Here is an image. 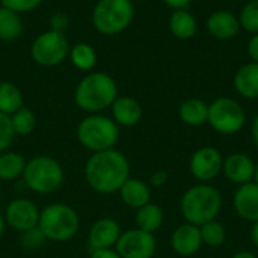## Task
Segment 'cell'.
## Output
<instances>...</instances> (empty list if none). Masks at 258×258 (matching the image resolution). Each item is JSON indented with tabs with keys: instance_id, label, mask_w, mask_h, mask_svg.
Returning <instances> with one entry per match:
<instances>
[{
	"instance_id": "4dcf8cb0",
	"label": "cell",
	"mask_w": 258,
	"mask_h": 258,
	"mask_svg": "<svg viewBox=\"0 0 258 258\" xmlns=\"http://www.w3.org/2000/svg\"><path fill=\"white\" fill-rule=\"evenodd\" d=\"M15 132L12 128V122H11V116L0 113V153L8 151L14 141H15Z\"/></svg>"
},
{
	"instance_id": "ab89813d",
	"label": "cell",
	"mask_w": 258,
	"mask_h": 258,
	"mask_svg": "<svg viewBox=\"0 0 258 258\" xmlns=\"http://www.w3.org/2000/svg\"><path fill=\"white\" fill-rule=\"evenodd\" d=\"M251 240H252L254 246L258 249V222H254L251 227Z\"/></svg>"
},
{
	"instance_id": "2e32d148",
	"label": "cell",
	"mask_w": 258,
	"mask_h": 258,
	"mask_svg": "<svg viewBox=\"0 0 258 258\" xmlns=\"http://www.w3.org/2000/svg\"><path fill=\"white\" fill-rule=\"evenodd\" d=\"M255 162L245 153H233L224 159L222 174L225 178L237 186L252 181Z\"/></svg>"
},
{
	"instance_id": "d590c367",
	"label": "cell",
	"mask_w": 258,
	"mask_h": 258,
	"mask_svg": "<svg viewBox=\"0 0 258 258\" xmlns=\"http://www.w3.org/2000/svg\"><path fill=\"white\" fill-rule=\"evenodd\" d=\"M248 54L252 59V62L258 63V33H254L248 42Z\"/></svg>"
},
{
	"instance_id": "7c38bea8",
	"label": "cell",
	"mask_w": 258,
	"mask_h": 258,
	"mask_svg": "<svg viewBox=\"0 0 258 258\" xmlns=\"http://www.w3.org/2000/svg\"><path fill=\"white\" fill-rule=\"evenodd\" d=\"M39 207L27 198H15L5 209V222L12 230L20 234L38 227L39 222Z\"/></svg>"
},
{
	"instance_id": "ba28073f",
	"label": "cell",
	"mask_w": 258,
	"mask_h": 258,
	"mask_svg": "<svg viewBox=\"0 0 258 258\" xmlns=\"http://www.w3.org/2000/svg\"><path fill=\"white\" fill-rule=\"evenodd\" d=\"M212 128L221 135H236L246 124L245 109L239 101L230 97H221L209 104V119Z\"/></svg>"
},
{
	"instance_id": "52a82bcc",
	"label": "cell",
	"mask_w": 258,
	"mask_h": 258,
	"mask_svg": "<svg viewBox=\"0 0 258 258\" xmlns=\"http://www.w3.org/2000/svg\"><path fill=\"white\" fill-rule=\"evenodd\" d=\"M133 18L135 5L132 0H98L91 14L94 29L106 36L124 32Z\"/></svg>"
},
{
	"instance_id": "3957f363",
	"label": "cell",
	"mask_w": 258,
	"mask_h": 258,
	"mask_svg": "<svg viewBox=\"0 0 258 258\" xmlns=\"http://www.w3.org/2000/svg\"><path fill=\"white\" fill-rule=\"evenodd\" d=\"M221 209V192L209 183H198L189 187L180 200V212L184 221L197 227L216 219Z\"/></svg>"
},
{
	"instance_id": "8fae6325",
	"label": "cell",
	"mask_w": 258,
	"mask_h": 258,
	"mask_svg": "<svg viewBox=\"0 0 258 258\" xmlns=\"http://www.w3.org/2000/svg\"><path fill=\"white\" fill-rule=\"evenodd\" d=\"M224 156L215 147L198 148L189 160V171L200 183H209L222 174Z\"/></svg>"
},
{
	"instance_id": "8d00e7d4",
	"label": "cell",
	"mask_w": 258,
	"mask_h": 258,
	"mask_svg": "<svg viewBox=\"0 0 258 258\" xmlns=\"http://www.w3.org/2000/svg\"><path fill=\"white\" fill-rule=\"evenodd\" d=\"M89 258H121L119 254L113 249H97V251H91V257Z\"/></svg>"
},
{
	"instance_id": "5bb4252c",
	"label": "cell",
	"mask_w": 258,
	"mask_h": 258,
	"mask_svg": "<svg viewBox=\"0 0 258 258\" xmlns=\"http://www.w3.org/2000/svg\"><path fill=\"white\" fill-rule=\"evenodd\" d=\"M203 246L200 227L194 224H183L177 227L171 234V248L180 257H192Z\"/></svg>"
},
{
	"instance_id": "277c9868",
	"label": "cell",
	"mask_w": 258,
	"mask_h": 258,
	"mask_svg": "<svg viewBox=\"0 0 258 258\" xmlns=\"http://www.w3.org/2000/svg\"><path fill=\"white\" fill-rule=\"evenodd\" d=\"M119 125L101 113H89L77 124L76 130L79 144L91 151V154L115 148L119 141Z\"/></svg>"
},
{
	"instance_id": "e0dca14e",
	"label": "cell",
	"mask_w": 258,
	"mask_h": 258,
	"mask_svg": "<svg viewBox=\"0 0 258 258\" xmlns=\"http://www.w3.org/2000/svg\"><path fill=\"white\" fill-rule=\"evenodd\" d=\"M206 27L213 38L227 41L237 36L240 30V23H239V17H236L233 12L227 9H219L215 11L207 18Z\"/></svg>"
},
{
	"instance_id": "74e56055",
	"label": "cell",
	"mask_w": 258,
	"mask_h": 258,
	"mask_svg": "<svg viewBox=\"0 0 258 258\" xmlns=\"http://www.w3.org/2000/svg\"><path fill=\"white\" fill-rule=\"evenodd\" d=\"M162 2L175 11V9H186V6H189L192 0H162Z\"/></svg>"
},
{
	"instance_id": "f1b7e54d",
	"label": "cell",
	"mask_w": 258,
	"mask_h": 258,
	"mask_svg": "<svg viewBox=\"0 0 258 258\" xmlns=\"http://www.w3.org/2000/svg\"><path fill=\"white\" fill-rule=\"evenodd\" d=\"M200 233H201L203 245H207V246H212V248H218V246L224 245L225 240H227V230L216 219L203 224L200 227Z\"/></svg>"
},
{
	"instance_id": "7a4b0ae2",
	"label": "cell",
	"mask_w": 258,
	"mask_h": 258,
	"mask_svg": "<svg viewBox=\"0 0 258 258\" xmlns=\"http://www.w3.org/2000/svg\"><path fill=\"white\" fill-rule=\"evenodd\" d=\"M118 98L115 79L101 71L88 73L76 86L74 101L79 109L88 113H101Z\"/></svg>"
},
{
	"instance_id": "cb8c5ba5",
	"label": "cell",
	"mask_w": 258,
	"mask_h": 258,
	"mask_svg": "<svg viewBox=\"0 0 258 258\" xmlns=\"http://www.w3.org/2000/svg\"><path fill=\"white\" fill-rule=\"evenodd\" d=\"M27 160L17 151L0 153V181H15L23 177Z\"/></svg>"
},
{
	"instance_id": "9c48e42d",
	"label": "cell",
	"mask_w": 258,
	"mask_h": 258,
	"mask_svg": "<svg viewBox=\"0 0 258 258\" xmlns=\"http://www.w3.org/2000/svg\"><path fill=\"white\" fill-rule=\"evenodd\" d=\"M70 48L65 33L48 29L32 41L30 57L41 67H56L68 57Z\"/></svg>"
},
{
	"instance_id": "e575fe53",
	"label": "cell",
	"mask_w": 258,
	"mask_h": 258,
	"mask_svg": "<svg viewBox=\"0 0 258 258\" xmlns=\"http://www.w3.org/2000/svg\"><path fill=\"white\" fill-rule=\"evenodd\" d=\"M68 26V18L65 14H56L51 17V30H56V32H62L65 33V27Z\"/></svg>"
},
{
	"instance_id": "b9f144b4",
	"label": "cell",
	"mask_w": 258,
	"mask_h": 258,
	"mask_svg": "<svg viewBox=\"0 0 258 258\" xmlns=\"http://www.w3.org/2000/svg\"><path fill=\"white\" fill-rule=\"evenodd\" d=\"M5 228H6L5 216H3V213H0V239H2V237H3V234H5Z\"/></svg>"
},
{
	"instance_id": "7bdbcfd3",
	"label": "cell",
	"mask_w": 258,
	"mask_h": 258,
	"mask_svg": "<svg viewBox=\"0 0 258 258\" xmlns=\"http://www.w3.org/2000/svg\"><path fill=\"white\" fill-rule=\"evenodd\" d=\"M252 181L258 184V163H255V168H254V177H252Z\"/></svg>"
},
{
	"instance_id": "30bf717a",
	"label": "cell",
	"mask_w": 258,
	"mask_h": 258,
	"mask_svg": "<svg viewBox=\"0 0 258 258\" xmlns=\"http://www.w3.org/2000/svg\"><path fill=\"white\" fill-rule=\"evenodd\" d=\"M115 251L121 258H153L157 251L156 236L139 228L122 231Z\"/></svg>"
},
{
	"instance_id": "d6a6232c",
	"label": "cell",
	"mask_w": 258,
	"mask_h": 258,
	"mask_svg": "<svg viewBox=\"0 0 258 258\" xmlns=\"http://www.w3.org/2000/svg\"><path fill=\"white\" fill-rule=\"evenodd\" d=\"M41 3H42V0H0L2 6H5L14 12H18V14L30 12V11L36 9Z\"/></svg>"
},
{
	"instance_id": "484cf974",
	"label": "cell",
	"mask_w": 258,
	"mask_h": 258,
	"mask_svg": "<svg viewBox=\"0 0 258 258\" xmlns=\"http://www.w3.org/2000/svg\"><path fill=\"white\" fill-rule=\"evenodd\" d=\"M24 106V97L21 89L8 80L0 82V113L12 115Z\"/></svg>"
},
{
	"instance_id": "603a6c76",
	"label": "cell",
	"mask_w": 258,
	"mask_h": 258,
	"mask_svg": "<svg viewBox=\"0 0 258 258\" xmlns=\"http://www.w3.org/2000/svg\"><path fill=\"white\" fill-rule=\"evenodd\" d=\"M197 20L186 9H175L169 17V30L177 39H190L197 33Z\"/></svg>"
},
{
	"instance_id": "f35d334b",
	"label": "cell",
	"mask_w": 258,
	"mask_h": 258,
	"mask_svg": "<svg viewBox=\"0 0 258 258\" xmlns=\"http://www.w3.org/2000/svg\"><path fill=\"white\" fill-rule=\"evenodd\" d=\"M251 136H252L254 145L258 148V113L255 115V118L252 119V124H251Z\"/></svg>"
},
{
	"instance_id": "44dd1931",
	"label": "cell",
	"mask_w": 258,
	"mask_h": 258,
	"mask_svg": "<svg viewBox=\"0 0 258 258\" xmlns=\"http://www.w3.org/2000/svg\"><path fill=\"white\" fill-rule=\"evenodd\" d=\"M165 221V215L160 206L154 204V203H148L144 207L136 210L135 215V222H136V228L154 234L156 231H159L163 225Z\"/></svg>"
},
{
	"instance_id": "d6986e66",
	"label": "cell",
	"mask_w": 258,
	"mask_h": 258,
	"mask_svg": "<svg viewBox=\"0 0 258 258\" xmlns=\"http://www.w3.org/2000/svg\"><path fill=\"white\" fill-rule=\"evenodd\" d=\"M118 194L121 201L133 210H138L151 203V187L141 178L128 177Z\"/></svg>"
},
{
	"instance_id": "4fadbf2b",
	"label": "cell",
	"mask_w": 258,
	"mask_h": 258,
	"mask_svg": "<svg viewBox=\"0 0 258 258\" xmlns=\"http://www.w3.org/2000/svg\"><path fill=\"white\" fill-rule=\"evenodd\" d=\"M122 228L119 222L113 218H100L97 219L88 233V245L91 251L97 249H113Z\"/></svg>"
},
{
	"instance_id": "6da1fadb",
	"label": "cell",
	"mask_w": 258,
	"mask_h": 258,
	"mask_svg": "<svg viewBox=\"0 0 258 258\" xmlns=\"http://www.w3.org/2000/svg\"><path fill=\"white\" fill-rule=\"evenodd\" d=\"M130 177V162L116 148L92 153L85 163V181L97 194H118Z\"/></svg>"
},
{
	"instance_id": "ee69618b",
	"label": "cell",
	"mask_w": 258,
	"mask_h": 258,
	"mask_svg": "<svg viewBox=\"0 0 258 258\" xmlns=\"http://www.w3.org/2000/svg\"><path fill=\"white\" fill-rule=\"evenodd\" d=\"M132 2H133V0H132Z\"/></svg>"
},
{
	"instance_id": "4316f807",
	"label": "cell",
	"mask_w": 258,
	"mask_h": 258,
	"mask_svg": "<svg viewBox=\"0 0 258 258\" xmlns=\"http://www.w3.org/2000/svg\"><path fill=\"white\" fill-rule=\"evenodd\" d=\"M71 63L80 70V71H86L91 73L95 65H97V51L94 50V47L88 42H77L70 48V54H68Z\"/></svg>"
},
{
	"instance_id": "83f0119b",
	"label": "cell",
	"mask_w": 258,
	"mask_h": 258,
	"mask_svg": "<svg viewBox=\"0 0 258 258\" xmlns=\"http://www.w3.org/2000/svg\"><path fill=\"white\" fill-rule=\"evenodd\" d=\"M11 122H12L15 136H29L36 128L38 121H36V115L33 113V110L23 106L21 109H18L15 113L11 115Z\"/></svg>"
},
{
	"instance_id": "7402d4cb",
	"label": "cell",
	"mask_w": 258,
	"mask_h": 258,
	"mask_svg": "<svg viewBox=\"0 0 258 258\" xmlns=\"http://www.w3.org/2000/svg\"><path fill=\"white\" fill-rule=\"evenodd\" d=\"M178 115L180 119L190 127L203 125L209 119V104L200 98H187L181 103Z\"/></svg>"
},
{
	"instance_id": "ffe728a7",
	"label": "cell",
	"mask_w": 258,
	"mask_h": 258,
	"mask_svg": "<svg viewBox=\"0 0 258 258\" xmlns=\"http://www.w3.org/2000/svg\"><path fill=\"white\" fill-rule=\"evenodd\" d=\"M234 89L248 100H258V63L249 62L242 65L234 74Z\"/></svg>"
},
{
	"instance_id": "60d3db41",
	"label": "cell",
	"mask_w": 258,
	"mask_h": 258,
	"mask_svg": "<svg viewBox=\"0 0 258 258\" xmlns=\"http://www.w3.org/2000/svg\"><path fill=\"white\" fill-rule=\"evenodd\" d=\"M231 258H257V255L254 252H251V251H239Z\"/></svg>"
},
{
	"instance_id": "f546056e",
	"label": "cell",
	"mask_w": 258,
	"mask_h": 258,
	"mask_svg": "<svg viewBox=\"0 0 258 258\" xmlns=\"http://www.w3.org/2000/svg\"><path fill=\"white\" fill-rule=\"evenodd\" d=\"M240 27L246 32L258 33V0H249L239 14Z\"/></svg>"
},
{
	"instance_id": "ac0fdd59",
	"label": "cell",
	"mask_w": 258,
	"mask_h": 258,
	"mask_svg": "<svg viewBox=\"0 0 258 258\" xmlns=\"http://www.w3.org/2000/svg\"><path fill=\"white\" fill-rule=\"evenodd\" d=\"M112 110V119L119 125V127H133L142 119V106L141 103L133 98L122 95L113 101L110 106Z\"/></svg>"
},
{
	"instance_id": "9a60e30c",
	"label": "cell",
	"mask_w": 258,
	"mask_h": 258,
	"mask_svg": "<svg viewBox=\"0 0 258 258\" xmlns=\"http://www.w3.org/2000/svg\"><path fill=\"white\" fill-rule=\"evenodd\" d=\"M233 207L237 216L246 222H258V184L254 181L239 186L233 197Z\"/></svg>"
},
{
	"instance_id": "1f68e13d",
	"label": "cell",
	"mask_w": 258,
	"mask_h": 258,
	"mask_svg": "<svg viewBox=\"0 0 258 258\" xmlns=\"http://www.w3.org/2000/svg\"><path fill=\"white\" fill-rule=\"evenodd\" d=\"M45 242H47V239L44 237V234L41 233V230L38 227L21 233V245L26 249H30V251L39 249L44 246Z\"/></svg>"
},
{
	"instance_id": "8992f818",
	"label": "cell",
	"mask_w": 258,
	"mask_h": 258,
	"mask_svg": "<svg viewBox=\"0 0 258 258\" xmlns=\"http://www.w3.org/2000/svg\"><path fill=\"white\" fill-rule=\"evenodd\" d=\"M24 186L38 195L57 192L65 180L62 165L51 156H35L27 160L23 172Z\"/></svg>"
},
{
	"instance_id": "d4e9b609",
	"label": "cell",
	"mask_w": 258,
	"mask_h": 258,
	"mask_svg": "<svg viewBox=\"0 0 258 258\" xmlns=\"http://www.w3.org/2000/svg\"><path fill=\"white\" fill-rule=\"evenodd\" d=\"M23 29L21 14L0 5V39L6 42L17 41L23 35Z\"/></svg>"
},
{
	"instance_id": "5b68a950",
	"label": "cell",
	"mask_w": 258,
	"mask_h": 258,
	"mask_svg": "<svg viewBox=\"0 0 258 258\" xmlns=\"http://www.w3.org/2000/svg\"><path fill=\"white\" fill-rule=\"evenodd\" d=\"M38 228L48 242L63 243L77 236L80 218L71 206L65 203H51L41 210Z\"/></svg>"
},
{
	"instance_id": "836d02e7",
	"label": "cell",
	"mask_w": 258,
	"mask_h": 258,
	"mask_svg": "<svg viewBox=\"0 0 258 258\" xmlns=\"http://www.w3.org/2000/svg\"><path fill=\"white\" fill-rule=\"evenodd\" d=\"M169 180V174L165 169H159L156 172H153L151 178H150V186L153 187H162L168 183Z\"/></svg>"
}]
</instances>
